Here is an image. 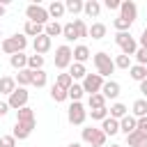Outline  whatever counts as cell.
Instances as JSON below:
<instances>
[{
    "label": "cell",
    "instance_id": "25",
    "mask_svg": "<svg viewBox=\"0 0 147 147\" xmlns=\"http://www.w3.org/2000/svg\"><path fill=\"white\" fill-rule=\"evenodd\" d=\"M23 34H25V37H39V34H44V25H39V23H32V21H25Z\"/></svg>",
    "mask_w": 147,
    "mask_h": 147
},
{
    "label": "cell",
    "instance_id": "11",
    "mask_svg": "<svg viewBox=\"0 0 147 147\" xmlns=\"http://www.w3.org/2000/svg\"><path fill=\"white\" fill-rule=\"evenodd\" d=\"M119 83L117 80H103V87H101V94L103 99H117L119 96Z\"/></svg>",
    "mask_w": 147,
    "mask_h": 147
},
{
    "label": "cell",
    "instance_id": "16",
    "mask_svg": "<svg viewBox=\"0 0 147 147\" xmlns=\"http://www.w3.org/2000/svg\"><path fill=\"white\" fill-rule=\"evenodd\" d=\"M101 131L106 133V138H108V136H115V133H119V122L113 119V117H106V119L101 122Z\"/></svg>",
    "mask_w": 147,
    "mask_h": 147
},
{
    "label": "cell",
    "instance_id": "22",
    "mask_svg": "<svg viewBox=\"0 0 147 147\" xmlns=\"http://www.w3.org/2000/svg\"><path fill=\"white\" fill-rule=\"evenodd\" d=\"M69 76H71V80H83V78L87 76V69H85V64L71 62V67H69Z\"/></svg>",
    "mask_w": 147,
    "mask_h": 147
},
{
    "label": "cell",
    "instance_id": "44",
    "mask_svg": "<svg viewBox=\"0 0 147 147\" xmlns=\"http://www.w3.org/2000/svg\"><path fill=\"white\" fill-rule=\"evenodd\" d=\"M0 147H16V138L9 133V136H0Z\"/></svg>",
    "mask_w": 147,
    "mask_h": 147
},
{
    "label": "cell",
    "instance_id": "38",
    "mask_svg": "<svg viewBox=\"0 0 147 147\" xmlns=\"http://www.w3.org/2000/svg\"><path fill=\"white\" fill-rule=\"evenodd\" d=\"M51 99H53L55 103H62V101L67 99V90H62V87L53 85V87H51Z\"/></svg>",
    "mask_w": 147,
    "mask_h": 147
},
{
    "label": "cell",
    "instance_id": "54",
    "mask_svg": "<svg viewBox=\"0 0 147 147\" xmlns=\"http://www.w3.org/2000/svg\"><path fill=\"white\" fill-rule=\"evenodd\" d=\"M90 147H103V145H90Z\"/></svg>",
    "mask_w": 147,
    "mask_h": 147
},
{
    "label": "cell",
    "instance_id": "52",
    "mask_svg": "<svg viewBox=\"0 0 147 147\" xmlns=\"http://www.w3.org/2000/svg\"><path fill=\"white\" fill-rule=\"evenodd\" d=\"M138 147H147V140H145V142H142V145H138Z\"/></svg>",
    "mask_w": 147,
    "mask_h": 147
},
{
    "label": "cell",
    "instance_id": "55",
    "mask_svg": "<svg viewBox=\"0 0 147 147\" xmlns=\"http://www.w3.org/2000/svg\"><path fill=\"white\" fill-rule=\"evenodd\" d=\"M0 37H2V32H0Z\"/></svg>",
    "mask_w": 147,
    "mask_h": 147
},
{
    "label": "cell",
    "instance_id": "42",
    "mask_svg": "<svg viewBox=\"0 0 147 147\" xmlns=\"http://www.w3.org/2000/svg\"><path fill=\"white\" fill-rule=\"evenodd\" d=\"M133 55H136V62H138L140 67H147V48H140V46H138V51H136Z\"/></svg>",
    "mask_w": 147,
    "mask_h": 147
},
{
    "label": "cell",
    "instance_id": "10",
    "mask_svg": "<svg viewBox=\"0 0 147 147\" xmlns=\"http://www.w3.org/2000/svg\"><path fill=\"white\" fill-rule=\"evenodd\" d=\"M119 16H122L124 21L133 23V21L138 18V5H136L133 0H122V2H119Z\"/></svg>",
    "mask_w": 147,
    "mask_h": 147
},
{
    "label": "cell",
    "instance_id": "45",
    "mask_svg": "<svg viewBox=\"0 0 147 147\" xmlns=\"http://www.w3.org/2000/svg\"><path fill=\"white\" fill-rule=\"evenodd\" d=\"M136 131H140V133L147 138V117H140V119L136 122Z\"/></svg>",
    "mask_w": 147,
    "mask_h": 147
},
{
    "label": "cell",
    "instance_id": "5",
    "mask_svg": "<svg viewBox=\"0 0 147 147\" xmlns=\"http://www.w3.org/2000/svg\"><path fill=\"white\" fill-rule=\"evenodd\" d=\"M115 44L122 48V55H129V57L138 51V41H136L129 32H117V34H115Z\"/></svg>",
    "mask_w": 147,
    "mask_h": 147
},
{
    "label": "cell",
    "instance_id": "29",
    "mask_svg": "<svg viewBox=\"0 0 147 147\" xmlns=\"http://www.w3.org/2000/svg\"><path fill=\"white\" fill-rule=\"evenodd\" d=\"M44 34L53 39V37H57V34H62V25H60L57 21H48V23L44 25Z\"/></svg>",
    "mask_w": 147,
    "mask_h": 147
},
{
    "label": "cell",
    "instance_id": "47",
    "mask_svg": "<svg viewBox=\"0 0 147 147\" xmlns=\"http://www.w3.org/2000/svg\"><path fill=\"white\" fill-rule=\"evenodd\" d=\"M9 113V106H7V101H0V117H5Z\"/></svg>",
    "mask_w": 147,
    "mask_h": 147
},
{
    "label": "cell",
    "instance_id": "21",
    "mask_svg": "<svg viewBox=\"0 0 147 147\" xmlns=\"http://www.w3.org/2000/svg\"><path fill=\"white\" fill-rule=\"evenodd\" d=\"M131 113H133V117H136V119L147 117V99H136V101H133V106H131Z\"/></svg>",
    "mask_w": 147,
    "mask_h": 147
},
{
    "label": "cell",
    "instance_id": "50",
    "mask_svg": "<svg viewBox=\"0 0 147 147\" xmlns=\"http://www.w3.org/2000/svg\"><path fill=\"white\" fill-rule=\"evenodd\" d=\"M5 11H7V7H5V2H0V16H5Z\"/></svg>",
    "mask_w": 147,
    "mask_h": 147
},
{
    "label": "cell",
    "instance_id": "49",
    "mask_svg": "<svg viewBox=\"0 0 147 147\" xmlns=\"http://www.w3.org/2000/svg\"><path fill=\"white\" fill-rule=\"evenodd\" d=\"M140 92H142V96L147 99V78H145V80L140 83Z\"/></svg>",
    "mask_w": 147,
    "mask_h": 147
},
{
    "label": "cell",
    "instance_id": "7",
    "mask_svg": "<svg viewBox=\"0 0 147 147\" xmlns=\"http://www.w3.org/2000/svg\"><path fill=\"white\" fill-rule=\"evenodd\" d=\"M67 119H69V124H76V126L85 124V119H87V110H85V106H83L80 101H71L69 113H67Z\"/></svg>",
    "mask_w": 147,
    "mask_h": 147
},
{
    "label": "cell",
    "instance_id": "3",
    "mask_svg": "<svg viewBox=\"0 0 147 147\" xmlns=\"http://www.w3.org/2000/svg\"><path fill=\"white\" fill-rule=\"evenodd\" d=\"M25 16H28V21L39 23V25H46V23L51 21L48 9H46V7H41V5H37V2H32V5H28V7H25Z\"/></svg>",
    "mask_w": 147,
    "mask_h": 147
},
{
    "label": "cell",
    "instance_id": "24",
    "mask_svg": "<svg viewBox=\"0 0 147 147\" xmlns=\"http://www.w3.org/2000/svg\"><path fill=\"white\" fill-rule=\"evenodd\" d=\"M83 11H85L90 18H96V16L101 14V5H99L96 0H87V2H83Z\"/></svg>",
    "mask_w": 147,
    "mask_h": 147
},
{
    "label": "cell",
    "instance_id": "51",
    "mask_svg": "<svg viewBox=\"0 0 147 147\" xmlns=\"http://www.w3.org/2000/svg\"><path fill=\"white\" fill-rule=\"evenodd\" d=\"M67 147H83L80 142H71V145H67Z\"/></svg>",
    "mask_w": 147,
    "mask_h": 147
},
{
    "label": "cell",
    "instance_id": "34",
    "mask_svg": "<svg viewBox=\"0 0 147 147\" xmlns=\"http://www.w3.org/2000/svg\"><path fill=\"white\" fill-rule=\"evenodd\" d=\"M145 140H147V138H145L140 131H133V133L126 136V145H129V147H138V145H142Z\"/></svg>",
    "mask_w": 147,
    "mask_h": 147
},
{
    "label": "cell",
    "instance_id": "53",
    "mask_svg": "<svg viewBox=\"0 0 147 147\" xmlns=\"http://www.w3.org/2000/svg\"><path fill=\"white\" fill-rule=\"evenodd\" d=\"M110 147H122V145H117V142H113V145H110Z\"/></svg>",
    "mask_w": 147,
    "mask_h": 147
},
{
    "label": "cell",
    "instance_id": "41",
    "mask_svg": "<svg viewBox=\"0 0 147 147\" xmlns=\"http://www.w3.org/2000/svg\"><path fill=\"white\" fill-rule=\"evenodd\" d=\"M74 28H76V34H78V39L87 37V25H85V21H83V18H76V21H74Z\"/></svg>",
    "mask_w": 147,
    "mask_h": 147
},
{
    "label": "cell",
    "instance_id": "35",
    "mask_svg": "<svg viewBox=\"0 0 147 147\" xmlns=\"http://www.w3.org/2000/svg\"><path fill=\"white\" fill-rule=\"evenodd\" d=\"M64 9L69 14H80L83 11V0H67L64 2Z\"/></svg>",
    "mask_w": 147,
    "mask_h": 147
},
{
    "label": "cell",
    "instance_id": "6",
    "mask_svg": "<svg viewBox=\"0 0 147 147\" xmlns=\"http://www.w3.org/2000/svg\"><path fill=\"white\" fill-rule=\"evenodd\" d=\"M53 62H55V67H57V69H69V67H71V62H74L71 46H69V44L57 46V48H55V57H53Z\"/></svg>",
    "mask_w": 147,
    "mask_h": 147
},
{
    "label": "cell",
    "instance_id": "9",
    "mask_svg": "<svg viewBox=\"0 0 147 147\" xmlns=\"http://www.w3.org/2000/svg\"><path fill=\"white\" fill-rule=\"evenodd\" d=\"M83 92H87V94H96V92H101V87H103V78L99 76V74H87L85 78H83Z\"/></svg>",
    "mask_w": 147,
    "mask_h": 147
},
{
    "label": "cell",
    "instance_id": "17",
    "mask_svg": "<svg viewBox=\"0 0 147 147\" xmlns=\"http://www.w3.org/2000/svg\"><path fill=\"white\" fill-rule=\"evenodd\" d=\"M32 129H34V126H30V124H21V122H16V124H14L11 136H14L16 140H25V138L32 133Z\"/></svg>",
    "mask_w": 147,
    "mask_h": 147
},
{
    "label": "cell",
    "instance_id": "1",
    "mask_svg": "<svg viewBox=\"0 0 147 147\" xmlns=\"http://www.w3.org/2000/svg\"><path fill=\"white\" fill-rule=\"evenodd\" d=\"M92 62H94L96 74H99L101 78H108V76L115 71V62H113V57H110L108 53H103V51L94 53V55H92Z\"/></svg>",
    "mask_w": 147,
    "mask_h": 147
},
{
    "label": "cell",
    "instance_id": "15",
    "mask_svg": "<svg viewBox=\"0 0 147 147\" xmlns=\"http://www.w3.org/2000/svg\"><path fill=\"white\" fill-rule=\"evenodd\" d=\"M126 115H129V108H126L124 103H119V101L108 108V117H113V119H117V122H119L122 117H126Z\"/></svg>",
    "mask_w": 147,
    "mask_h": 147
},
{
    "label": "cell",
    "instance_id": "46",
    "mask_svg": "<svg viewBox=\"0 0 147 147\" xmlns=\"http://www.w3.org/2000/svg\"><path fill=\"white\" fill-rule=\"evenodd\" d=\"M106 9H119V0H106Z\"/></svg>",
    "mask_w": 147,
    "mask_h": 147
},
{
    "label": "cell",
    "instance_id": "13",
    "mask_svg": "<svg viewBox=\"0 0 147 147\" xmlns=\"http://www.w3.org/2000/svg\"><path fill=\"white\" fill-rule=\"evenodd\" d=\"M71 55H74V62H78V64H85L92 57V53H90V48L85 44H78L76 48H71Z\"/></svg>",
    "mask_w": 147,
    "mask_h": 147
},
{
    "label": "cell",
    "instance_id": "26",
    "mask_svg": "<svg viewBox=\"0 0 147 147\" xmlns=\"http://www.w3.org/2000/svg\"><path fill=\"white\" fill-rule=\"evenodd\" d=\"M14 90H16V80H14L11 76H2V78H0V94H7V96H9Z\"/></svg>",
    "mask_w": 147,
    "mask_h": 147
},
{
    "label": "cell",
    "instance_id": "23",
    "mask_svg": "<svg viewBox=\"0 0 147 147\" xmlns=\"http://www.w3.org/2000/svg\"><path fill=\"white\" fill-rule=\"evenodd\" d=\"M16 87H25V85H32V71L25 67V69H21L18 74H16Z\"/></svg>",
    "mask_w": 147,
    "mask_h": 147
},
{
    "label": "cell",
    "instance_id": "14",
    "mask_svg": "<svg viewBox=\"0 0 147 147\" xmlns=\"http://www.w3.org/2000/svg\"><path fill=\"white\" fill-rule=\"evenodd\" d=\"M16 122H21V124H30V126H34V110H32L30 106H25V108H21V110H16Z\"/></svg>",
    "mask_w": 147,
    "mask_h": 147
},
{
    "label": "cell",
    "instance_id": "32",
    "mask_svg": "<svg viewBox=\"0 0 147 147\" xmlns=\"http://www.w3.org/2000/svg\"><path fill=\"white\" fill-rule=\"evenodd\" d=\"M83 85H78V83H74L69 90H67V99H71V101H80L83 99Z\"/></svg>",
    "mask_w": 147,
    "mask_h": 147
},
{
    "label": "cell",
    "instance_id": "12",
    "mask_svg": "<svg viewBox=\"0 0 147 147\" xmlns=\"http://www.w3.org/2000/svg\"><path fill=\"white\" fill-rule=\"evenodd\" d=\"M32 48H34V53H37V55H44V53H48V51H51V37H46V34H39V37H34V41H32Z\"/></svg>",
    "mask_w": 147,
    "mask_h": 147
},
{
    "label": "cell",
    "instance_id": "31",
    "mask_svg": "<svg viewBox=\"0 0 147 147\" xmlns=\"http://www.w3.org/2000/svg\"><path fill=\"white\" fill-rule=\"evenodd\" d=\"M28 69L30 71H39V69H44V55H28Z\"/></svg>",
    "mask_w": 147,
    "mask_h": 147
},
{
    "label": "cell",
    "instance_id": "39",
    "mask_svg": "<svg viewBox=\"0 0 147 147\" xmlns=\"http://www.w3.org/2000/svg\"><path fill=\"white\" fill-rule=\"evenodd\" d=\"M133 23H129V21H124L122 16H117L115 21H113V28L117 30V32H129V28H131Z\"/></svg>",
    "mask_w": 147,
    "mask_h": 147
},
{
    "label": "cell",
    "instance_id": "20",
    "mask_svg": "<svg viewBox=\"0 0 147 147\" xmlns=\"http://www.w3.org/2000/svg\"><path fill=\"white\" fill-rule=\"evenodd\" d=\"M136 122H138V119H136L133 115H126V117H122V119H119V131H122L124 136L133 133V131H136Z\"/></svg>",
    "mask_w": 147,
    "mask_h": 147
},
{
    "label": "cell",
    "instance_id": "27",
    "mask_svg": "<svg viewBox=\"0 0 147 147\" xmlns=\"http://www.w3.org/2000/svg\"><path fill=\"white\" fill-rule=\"evenodd\" d=\"M9 64H11L16 71H21V69L28 67V55H25V53H16V55L9 57Z\"/></svg>",
    "mask_w": 147,
    "mask_h": 147
},
{
    "label": "cell",
    "instance_id": "33",
    "mask_svg": "<svg viewBox=\"0 0 147 147\" xmlns=\"http://www.w3.org/2000/svg\"><path fill=\"white\" fill-rule=\"evenodd\" d=\"M62 37H64L67 41H76V39H78V34H76V28H74V21L62 25Z\"/></svg>",
    "mask_w": 147,
    "mask_h": 147
},
{
    "label": "cell",
    "instance_id": "4",
    "mask_svg": "<svg viewBox=\"0 0 147 147\" xmlns=\"http://www.w3.org/2000/svg\"><path fill=\"white\" fill-rule=\"evenodd\" d=\"M28 99H30V92H28L25 87H16V90L7 96V106H9V110H21V108L28 106Z\"/></svg>",
    "mask_w": 147,
    "mask_h": 147
},
{
    "label": "cell",
    "instance_id": "48",
    "mask_svg": "<svg viewBox=\"0 0 147 147\" xmlns=\"http://www.w3.org/2000/svg\"><path fill=\"white\" fill-rule=\"evenodd\" d=\"M140 48H147V28H145L142 34H140Z\"/></svg>",
    "mask_w": 147,
    "mask_h": 147
},
{
    "label": "cell",
    "instance_id": "40",
    "mask_svg": "<svg viewBox=\"0 0 147 147\" xmlns=\"http://www.w3.org/2000/svg\"><path fill=\"white\" fill-rule=\"evenodd\" d=\"M113 62H115V69H131V57L129 55H117Z\"/></svg>",
    "mask_w": 147,
    "mask_h": 147
},
{
    "label": "cell",
    "instance_id": "18",
    "mask_svg": "<svg viewBox=\"0 0 147 147\" xmlns=\"http://www.w3.org/2000/svg\"><path fill=\"white\" fill-rule=\"evenodd\" d=\"M64 11H67V9H64V2H60V0H53V2L48 5V16H51V21H53V18H55V21L62 18Z\"/></svg>",
    "mask_w": 147,
    "mask_h": 147
},
{
    "label": "cell",
    "instance_id": "19",
    "mask_svg": "<svg viewBox=\"0 0 147 147\" xmlns=\"http://www.w3.org/2000/svg\"><path fill=\"white\" fill-rule=\"evenodd\" d=\"M106 32H108V28H106L103 23H92V25H87V37H92V39H103Z\"/></svg>",
    "mask_w": 147,
    "mask_h": 147
},
{
    "label": "cell",
    "instance_id": "43",
    "mask_svg": "<svg viewBox=\"0 0 147 147\" xmlns=\"http://www.w3.org/2000/svg\"><path fill=\"white\" fill-rule=\"evenodd\" d=\"M90 115H92V119L103 122V119L108 117V108H94V110H90Z\"/></svg>",
    "mask_w": 147,
    "mask_h": 147
},
{
    "label": "cell",
    "instance_id": "37",
    "mask_svg": "<svg viewBox=\"0 0 147 147\" xmlns=\"http://www.w3.org/2000/svg\"><path fill=\"white\" fill-rule=\"evenodd\" d=\"M55 85H57V87H62V90H69V87L74 85V80H71V76H69V74H57Z\"/></svg>",
    "mask_w": 147,
    "mask_h": 147
},
{
    "label": "cell",
    "instance_id": "2",
    "mask_svg": "<svg viewBox=\"0 0 147 147\" xmlns=\"http://www.w3.org/2000/svg\"><path fill=\"white\" fill-rule=\"evenodd\" d=\"M25 46H28L25 34H14V37H7V39H2V44H0V48H2L7 55L23 53V51H25Z\"/></svg>",
    "mask_w": 147,
    "mask_h": 147
},
{
    "label": "cell",
    "instance_id": "36",
    "mask_svg": "<svg viewBox=\"0 0 147 147\" xmlns=\"http://www.w3.org/2000/svg\"><path fill=\"white\" fill-rule=\"evenodd\" d=\"M46 80H48V78H46V71H44V69L32 71V85H34V87H44Z\"/></svg>",
    "mask_w": 147,
    "mask_h": 147
},
{
    "label": "cell",
    "instance_id": "30",
    "mask_svg": "<svg viewBox=\"0 0 147 147\" xmlns=\"http://www.w3.org/2000/svg\"><path fill=\"white\" fill-rule=\"evenodd\" d=\"M87 106H90V110H94V108H106V99H103V94H101V92L90 94V96H87Z\"/></svg>",
    "mask_w": 147,
    "mask_h": 147
},
{
    "label": "cell",
    "instance_id": "28",
    "mask_svg": "<svg viewBox=\"0 0 147 147\" xmlns=\"http://www.w3.org/2000/svg\"><path fill=\"white\" fill-rule=\"evenodd\" d=\"M129 76H131L133 80L142 83V80L147 78V67H140V64H131V69H129Z\"/></svg>",
    "mask_w": 147,
    "mask_h": 147
},
{
    "label": "cell",
    "instance_id": "8",
    "mask_svg": "<svg viewBox=\"0 0 147 147\" xmlns=\"http://www.w3.org/2000/svg\"><path fill=\"white\" fill-rule=\"evenodd\" d=\"M80 138H83V142H87V145H103V147H106V133H103L101 129L85 126L83 133H80Z\"/></svg>",
    "mask_w": 147,
    "mask_h": 147
}]
</instances>
